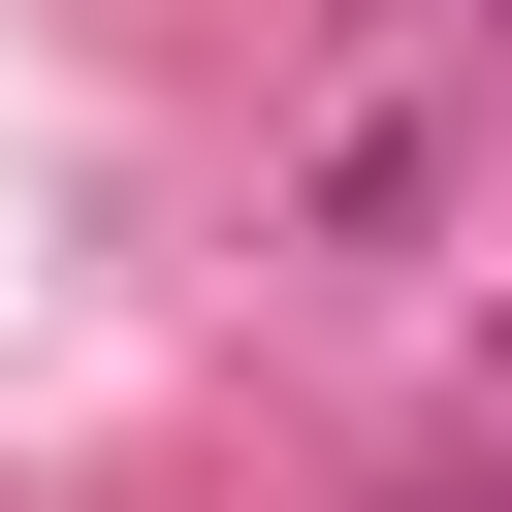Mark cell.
Instances as JSON below:
<instances>
[{
  "instance_id": "obj_1",
  "label": "cell",
  "mask_w": 512,
  "mask_h": 512,
  "mask_svg": "<svg viewBox=\"0 0 512 512\" xmlns=\"http://www.w3.org/2000/svg\"><path fill=\"white\" fill-rule=\"evenodd\" d=\"M384 512H512V448H416V480H384Z\"/></svg>"
}]
</instances>
